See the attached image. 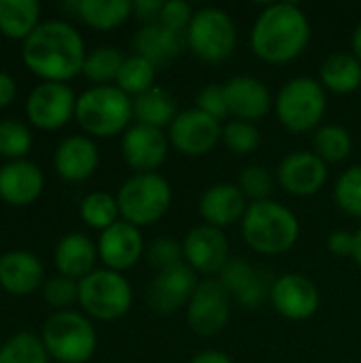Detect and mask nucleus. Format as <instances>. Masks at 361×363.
Here are the masks:
<instances>
[{
  "label": "nucleus",
  "instance_id": "obj_1",
  "mask_svg": "<svg viewBox=\"0 0 361 363\" xmlns=\"http://www.w3.org/2000/svg\"><path fill=\"white\" fill-rule=\"evenodd\" d=\"M85 57L83 36L64 19L40 21L21 45L23 64L43 81L66 83L77 74H83Z\"/></svg>",
  "mask_w": 361,
  "mask_h": 363
},
{
  "label": "nucleus",
  "instance_id": "obj_2",
  "mask_svg": "<svg viewBox=\"0 0 361 363\" xmlns=\"http://www.w3.org/2000/svg\"><path fill=\"white\" fill-rule=\"evenodd\" d=\"M311 43V19L296 2H272L260 11L249 32V47L266 64H289Z\"/></svg>",
  "mask_w": 361,
  "mask_h": 363
},
{
  "label": "nucleus",
  "instance_id": "obj_3",
  "mask_svg": "<svg viewBox=\"0 0 361 363\" xmlns=\"http://www.w3.org/2000/svg\"><path fill=\"white\" fill-rule=\"evenodd\" d=\"M240 232L249 249L255 253L283 255L296 247L300 238V221L291 208L270 198L249 204L240 221Z\"/></svg>",
  "mask_w": 361,
  "mask_h": 363
},
{
  "label": "nucleus",
  "instance_id": "obj_4",
  "mask_svg": "<svg viewBox=\"0 0 361 363\" xmlns=\"http://www.w3.org/2000/svg\"><path fill=\"white\" fill-rule=\"evenodd\" d=\"M74 119L89 136L123 134L134 119L132 98L117 85H94L77 98Z\"/></svg>",
  "mask_w": 361,
  "mask_h": 363
},
{
  "label": "nucleus",
  "instance_id": "obj_5",
  "mask_svg": "<svg viewBox=\"0 0 361 363\" xmlns=\"http://www.w3.org/2000/svg\"><path fill=\"white\" fill-rule=\"evenodd\" d=\"M328 111V91L313 77L289 79L274 98V113L281 125L294 134L315 132Z\"/></svg>",
  "mask_w": 361,
  "mask_h": 363
},
{
  "label": "nucleus",
  "instance_id": "obj_6",
  "mask_svg": "<svg viewBox=\"0 0 361 363\" xmlns=\"http://www.w3.org/2000/svg\"><path fill=\"white\" fill-rule=\"evenodd\" d=\"M40 340L49 357L60 363H87L98 349L94 323L77 311H55L47 317Z\"/></svg>",
  "mask_w": 361,
  "mask_h": 363
},
{
  "label": "nucleus",
  "instance_id": "obj_7",
  "mask_svg": "<svg viewBox=\"0 0 361 363\" xmlns=\"http://www.w3.org/2000/svg\"><path fill=\"white\" fill-rule=\"evenodd\" d=\"M117 204L123 221L136 228H149L170 211L172 187L160 172L132 174L119 187Z\"/></svg>",
  "mask_w": 361,
  "mask_h": 363
},
{
  "label": "nucleus",
  "instance_id": "obj_8",
  "mask_svg": "<svg viewBox=\"0 0 361 363\" xmlns=\"http://www.w3.org/2000/svg\"><path fill=\"white\" fill-rule=\"evenodd\" d=\"M132 285L121 272L96 268L79 281V306L96 321L121 319L132 308Z\"/></svg>",
  "mask_w": 361,
  "mask_h": 363
},
{
  "label": "nucleus",
  "instance_id": "obj_9",
  "mask_svg": "<svg viewBox=\"0 0 361 363\" xmlns=\"http://www.w3.org/2000/svg\"><path fill=\"white\" fill-rule=\"evenodd\" d=\"M238 43L236 23L228 11L217 6H204L194 13V19L185 32L187 49L202 62H226Z\"/></svg>",
  "mask_w": 361,
  "mask_h": 363
},
{
  "label": "nucleus",
  "instance_id": "obj_10",
  "mask_svg": "<svg viewBox=\"0 0 361 363\" xmlns=\"http://www.w3.org/2000/svg\"><path fill=\"white\" fill-rule=\"evenodd\" d=\"M230 313L232 296L217 279H204L198 283V289L185 308V321L196 336L211 338L226 330Z\"/></svg>",
  "mask_w": 361,
  "mask_h": 363
},
{
  "label": "nucleus",
  "instance_id": "obj_11",
  "mask_svg": "<svg viewBox=\"0 0 361 363\" xmlns=\"http://www.w3.org/2000/svg\"><path fill=\"white\" fill-rule=\"evenodd\" d=\"M170 147L187 157L209 155L219 143L223 134V123L209 117L198 108L181 111L170 128L166 130Z\"/></svg>",
  "mask_w": 361,
  "mask_h": 363
},
{
  "label": "nucleus",
  "instance_id": "obj_12",
  "mask_svg": "<svg viewBox=\"0 0 361 363\" xmlns=\"http://www.w3.org/2000/svg\"><path fill=\"white\" fill-rule=\"evenodd\" d=\"M183 262L204 279H217L223 266L230 262V240L223 230L213 225L191 228L183 240Z\"/></svg>",
  "mask_w": 361,
  "mask_h": 363
},
{
  "label": "nucleus",
  "instance_id": "obj_13",
  "mask_svg": "<svg viewBox=\"0 0 361 363\" xmlns=\"http://www.w3.org/2000/svg\"><path fill=\"white\" fill-rule=\"evenodd\" d=\"M74 111L77 96L68 83L43 81L26 100V115L30 123L40 130H57L66 125L74 117Z\"/></svg>",
  "mask_w": 361,
  "mask_h": 363
},
{
  "label": "nucleus",
  "instance_id": "obj_14",
  "mask_svg": "<svg viewBox=\"0 0 361 363\" xmlns=\"http://www.w3.org/2000/svg\"><path fill=\"white\" fill-rule=\"evenodd\" d=\"M198 274L183 262L168 270L155 272L147 287V304L153 313L172 315L187 308L198 289Z\"/></svg>",
  "mask_w": 361,
  "mask_h": 363
},
{
  "label": "nucleus",
  "instance_id": "obj_15",
  "mask_svg": "<svg viewBox=\"0 0 361 363\" xmlns=\"http://www.w3.org/2000/svg\"><path fill=\"white\" fill-rule=\"evenodd\" d=\"M270 304L287 321H306L319 311L321 294L309 277L289 272L272 283Z\"/></svg>",
  "mask_w": 361,
  "mask_h": 363
},
{
  "label": "nucleus",
  "instance_id": "obj_16",
  "mask_svg": "<svg viewBox=\"0 0 361 363\" xmlns=\"http://www.w3.org/2000/svg\"><path fill=\"white\" fill-rule=\"evenodd\" d=\"M170 151L168 134L160 128L132 123L121 136V155L134 174L157 172Z\"/></svg>",
  "mask_w": 361,
  "mask_h": 363
},
{
  "label": "nucleus",
  "instance_id": "obj_17",
  "mask_svg": "<svg viewBox=\"0 0 361 363\" xmlns=\"http://www.w3.org/2000/svg\"><path fill=\"white\" fill-rule=\"evenodd\" d=\"M328 164L313 151H294L277 168L279 185L296 198H311L328 183Z\"/></svg>",
  "mask_w": 361,
  "mask_h": 363
},
{
  "label": "nucleus",
  "instance_id": "obj_18",
  "mask_svg": "<svg viewBox=\"0 0 361 363\" xmlns=\"http://www.w3.org/2000/svg\"><path fill=\"white\" fill-rule=\"evenodd\" d=\"M223 94L228 102V113L232 119L257 123L274 106L268 85L251 74H236L223 83Z\"/></svg>",
  "mask_w": 361,
  "mask_h": 363
},
{
  "label": "nucleus",
  "instance_id": "obj_19",
  "mask_svg": "<svg viewBox=\"0 0 361 363\" xmlns=\"http://www.w3.org/2000/svg\"><path fill=\"white\" fill-rule=\"evenodd\" d=\"M96 247H98V257L102 259L104 268L115 270V272H123L136 266L147 249L140 228L123 219H119L109 230L100 232Z\"/></svg>",
  "mask_w": 361,
  "mask_h": 363
},
{
  "label": "nucleus",
  "instance_id": "obj_20",
  "mask_svg": "<svg viewBox=\"0 0 361 363\" xmlns=\"http://www.w3.org/2000/svg\"><path fill=\"white\" fill-rule=\"evenodd\" d=\"M249 200L236 183H215L198 200V213L206 225L226 230L243 221Z\"/></svg>",
  "mask_w": 361,
  "mask_h": 363
},
{
  "label": "nucleus",
  "instance_id": "obj_21",
  "mask_svg": "<svg viewBox=\"0 0 361 363\" xmlns=\"http://www.w3.org/2000/svg\"><path fill=\"white\" fill-rule=\"evenodd\" d=\"M100 164V151L89 136L70 134L62 138L53 153L55 172L70 183H81L89 179Z\"/></svg>",
  "mask_w": 361,
  "mask_h": 363
},
{
  "label": "nucleus",
  "instance_id": "obj_22",
  "mask_svg": "<svg viewBox=\"0 0 361 363\" xmlns=\"http://www.w3.org/2000/svg\"><path fill=\"white\" fill-rule=\"evenodd\" d=\"M45 189L43 170L30 160H13L0 166V200L11 206L32 204Z\"/></svg>",
  "mask_w": 361,
  "mask_h": 363
},
{
  "label": "nucleus",
  "instance_id": "obj_23",
  "mask_svg": "<svg viewBox=\"0 0 361 363\" xmlns=\"http://www.w3.org/2000/svg\"><path fill=\"white\" fill-rule=\"evenodd\" d=\"M43 262L26 249L0 255V287L11 296H28L43 287Z\"/></svg>",
  "mask_w": 361,
  "mask_h": 363
},
{
  "label": "nucleus",
  "instance_id": "obj_24",
  "mask_svg": "<svg viewBox=\"0 0 361 363\" xmlns=\"http://www.w3.org/2000/svg\"><path fill=\"white\" fill-rule=\"evenodd\" d=\"M185 34L162 23L143 26L134 34V53L149 60L155 68H164L185 51Z\"/></svg>",
  "mask_w": 361,
  "mask_h": 363
},
{
  "label": "nucleus",
  "instance_id": "obj_25",
  "mask_svg": "<svg viewBox=\"0 0 361 363\" xmlns=\"http://www.w3.org/2000/svg\"><path fill=\"white\" fill-rule=\"evenodd\" d=\"M96 259L98 247L83 232H70L62 236L53 253L57 272L72 281H81L87 274H91L96 270Z\"/></svg>",
  "mask_w": 361,
  "mask_h": 363
},
{
  "label": "nucleus",
  "instance_id": "obj_26",
  "mask_svg": "<svg viewBox=\"0 0 361 363\" xmlns=\"http://www.w3.org/2000/svg\"><path fill=\"white\" fill-rule=\"evenodd\" d=\"M319 83L326 91L349 96L361 89V62L351 51L330 53L319 68Z\"/></svg>",
  "mask_w": 361,
  "mask_h": 363
},
{
  "label": "nucleus",
  "instance_id": "obj_27",
  "mask_svg": "<svg viewBox=\"0 0 361 363\" xmlns=\"http://www.w3.org/2000/svg\"><path fill=\"white\" fill-rule=\"evenodd\" d=\"M132 108H134V123H143L160 130L170 128V123L179 115L174 96L157 85L132 98Z\"/></svg>",
  "mask_w": 361,
  "mask_h": 363
},
{
  "label": "nucleus",
  "instance_id": "obj_28",
  "mask_svg": "<svg viewBox=\"0 0 361 363\" xmlns=\"http://www.w3.org/2000/svg\"><path fill=\"white\" fill-rule=\"evenodd\" d=\"M40 4L36 0H0V34L26 40L40 26Z\"/></svg>",
  "mask_w": 361,
  "mask_h": 363
},
{
  "label": "nucleus",
  "instance_id": "obj_29",
  "mask_svg": "<svg viewBox=\"0 0 361 363\" xmlns=\"http://www.w3.org/2000/svg\"><path fill=\"white\" fill-rule=\"evenodd\" d=\"M74 11L89 28L96 30H115L132 17L130 0H79Z\"/></svg>",
  "mask_w": 361,
  "mask_h": 363
},
{
  "label": "nucleus",
  "instance_id": "obj_30",
  "mask_svg": "<svg viewBox=\"0 0 361 363\" xmlns=\"http://www.w3.org/2000/svg\"><path fill=\"white\" fill-rule=\"evenodd\" d=\"M353 151L351 132L336 123L319 125L313 132V153L319 155L326 164H340Z\"/></svg>",
  "mask_w": 361,
  "mask_h": 363
},
{
  "label": "nucleus",
  "instance_id": "obj_31",
  "mask_svg": "<svg viewBox=\"0 0 361 363\" xmlns=\"http://www.w3.org/2000/svg\"><path fill=\"white\" fill-rule=\"evenodd\" d=\"M126 55L113 45L94 47L83 64V74L96 85H113L121 70Z\"/></svg>",
  "mask_w": 361,
  "mask_h": 363
},
{
  "label": "nucleus",
  "instance_id": "obj_32",
  "mask_svg": "<svg viewBox=\"0 0 361 363\" xmlns=\"http://www.w3.org/2000/svg\"><path fill=\"white\" fill-rule=\"evenodd\" d=\"M79 215L85 225L104 232L121 219L117 196H111L106 191H91L81 200Z\"/></svg>",
  "mask_w": 361,
  "mask_h": 363
},
{
  "label": "nucleus",
  "instance_id": "obj_33",
  "mask_svg": "<svg viewBox=\"0 0 361 363\" xmlns=\"http://www.w3.org/2000/svg\"><path fill=\"white\" fill-rule=\"evenodd\" d=\"M155 77H157V68L149 60L134 53L123 60L115 85L121 91H126L130 98H136V96L149 91L151 87H155Z\"/></svg>",
  "mask_w": 361,
  "mask_h": 363
},
{
  "label": "nucleus",
  "instance_id": "obj_34",
  "mask_svg": "<svg viewBox=\"0 0 361 363\" xmlns=\"http://www.w3.org/2000/svg\"><path fill=\"white\" fill-rule=\"evenodd\" d=\"M0 363H49V353L38 336L19 332L0 347Z\"/></svg>",
  "mask_w": 361,
  "mask_h": 363
},
{
  "label": "nucleus",
  "instance_id": "obj_35",
  "mask_svg": "<svg viewBox=\"0 0 361 363\" xmlns=\"http://www.w3.org/2000/svg\"><path fill=\"white\" fill-rule=\"evenodd\" d=\"M32 132L30 128L13 117L0 119V155L13 160H26L28 151L32 149Z\"/></svg>",
  "mask_w": 361,
  "mask_h": 363
},
{
  "label": "nucleus",
  "instance_id": "obj_36",
  "mask_svg": "<svg viewBox=\"0 0 361 363\" xmlns=\"http://www.w3.org/2000/svg\"><path fill=\"white\" fill-rule=\"evenodd\" d=\"M334 200L343 213L361 219V166L345 170L334 185Z\"/></svg>",
  "mask_w": 361,
  "mask_h": 363
},
{
  "label": "nucleus",
  "instance_id": "obj_37",
  "mask_svg": "<svg viewBox=\"0 0 361 363\" xmlns=\"http://www.w3.org/2000/svg\"><path fill=\"white\" fill-rule=\"evenodd\" d=\"M221 143L236 155H249L262 145V134L255 123L230 119L223 125Z\"/></svg>",
  "mask_w": 361,
  "mask_h": 363
},
{
  "label": "nucleus",
  "instance_id": "obj_38",
  "mask_svg": "<svg viewBox=\"0 0 361 363\" xmlns=\"http://www.w3.org/2000/svg\"><path fill=\"white\" fill-rule=\"evenodd\" d=\"M236 185L240 187V191L245 194V198L251 202H264L270 200L272 196V187H274V179L270 174V170L262 164H251L247 168L240 170Z\"/></svg>",
  "mask_w": 361,
  "mask_h": 363
},
{
  "label": "nucleus",
  "instance_id": "obj_39",
  "mask_svg": "<svg viewBox=\"0 0 361 363\" xmlns=\"http://www.w3.org/2000/svg\"><path fill=\"white\" fill-rule=\"evenodd\" d=\"M257 270L243 257H230V262L223 266V270L219 272L217 281L226 287V291L232 296V300L240 298L257 279Z\"/></svg>",
  "mask_w": 361,
  "mask_h": 363
},
{
  "label": "nucleus",
  "instance_id": "obj_40",
  "mask_svg": "<svg viewBox=\"0 0 361 363\" xmlns=\"http://www.w3.org/2000/svg\"><path fill=\"white\" fill-rule=\"evenodd\" d=\"M145 257L149 266L155 268V272H162L183 264V245L170 236H162L145 249Z\"/></svg>",
  "mask_w": 361,
  "mask_h": 363
},
{
  "label": "nucleus",
  "instance_id": "obj_41",
  "mask_svg": "<svg viewBox=\"0 0 361 363\" xmlns=\"http://www.w3.org/2000/svg\"><path fill=\"white\" fill-rule=\"evenodd\" d=\"M43 298L55 311H70L74 302H79V281L68 277H51L43 283Z\"/></svg>",
  "mask_w": 361,
  "mask_h": 363
},
{
  "label": "nucleus",
  "instance_id": "obj_42",
  "mask_svg": "<svg viewBox=\"0 0 361 363\" xmlns=\"http://www.w3.org/2000/svg\"><path fill=\"white\" fill-rule=\"evenodd\" d=\"M196 108L202 111V113H206L209 117H213L217 121L228 119L230 113H228V102H226L223 85L211 83V85L202 87L198 91V98H196Z\"/></svg>",
  "mask_w": 361,
  "mask_h": 363
},
{
  "label": "nucleus",
  "instance_id": "obj_43",
  "mask_svg": "<svg viewBox=\"0 0 361 363\" xmlns=\"http://www.w3.org/2000/svg\"><path fill=\"white\" fill-rule=\"evenodd\" d=\"M194 9L185 2V0H166L164 6H162V15H160V23L174 30V32H181L185 34L191 19H194Z\"/></svg>",
  "mask_w": 361,
  "mask_h": 363
},
{
  "label": "nucleus",
  "instance_id": "obj_44",
  "mask_svg": "<svg viewBox=\"0 0 361 363\" xmlns=\"http://www.w3.org/2000/svg\"><path fill=\"white\" fill-rule=\"evenodd\" d=\"M270 287H272V283L268 285L266 279L260 274V277L255 279V283H253L240 298H236V302H238L245 311H255V308H260L266 300H270Z\"/></svg>",
  "mask_w": 361,
  "mask_h": 363
},
{
  "label": "nucleus",
  "instance_id": "obj_45",
  "mask_svg": "<svg viewBox=\"0 0 361 363\" xmlns=\"http://www.w3.org/2000/svg\"><path fill=\"white\" fill-rule=\"evenodd\" d=\"M162 6H164V0H136V2H132V15L143 26L160 23Z\"/></svg>",
  "mask_w": 361,
  "mask_h": 363
},
{
  "label": "nucleus",
  "instance_id": "obj_46",
  "mask_svg": "<svg viewBox=\"0 0 361 363\" xmlns=\"http://www.w3.org/2000/svg\"><path fill=\"white\" fill-rule=\"evenodd\" d=\"M353 247H355V232L336 230L328 238V249L336 257H353Z\"/></svg>",
  "mask_w": 361,
  "mask_h": 363
},
{
  "label": "nucleus",
  "instance_id": "obj_47",
  "mask_svg": "<svg viewBox=\"0 0 361 363\" xmlns=\"http://www.w3.org/2000/svg\"><path fill=\"white\" fill-rule=\"evenodd\" d=\"M15 94H17L15 79L9 72L0 70V108L9 106L15 100Z\"/></svg>",
  "mask_w": 361,
  "mask_h": 363
},
{
  "label": "nucleus",
  "instance_id": "obj_48",
  "mask_svg": "<svg viewBox=\"0 0 361 363\" xmlns=\"http://www.w3.org/2000/svg\"><path fill=\"white\" fill-rule=\"evenodd\" d=\"M189 363H234V359L228 353H223V351L206 349V351H200L198 355H194Z\"/></svg>",
  "mask_w": 361,
  "mask_h": 363
},
{
  "label": "nucleus",
  "instance_id": "obj_49",
  "mask_svg": "<svg viewBox=\"0 0 361 363\" xmlns=\"http://www.w3.org/2000/svg\"><path fill=\"white\" fill-rule=\"evenodd\" d=\"M351 53L361 62V21L357 23V28L353 30V36H351Z\"/></svg>",
  "mask_w": 361,
  "mask_h": 363
},
{
  "label": "nucleus",
  "instance_id": "obj_50",
  "mask_svg": "<svg viewBox=\"0 0 361 363\" xmlns=\"http://www.w3.org/2000/svg\"><path fill=\"white\" fill-rule=\"evenodd\" d=\"M361 268V228L355 230V247H353V257H351Z\"/></svg>",
  "mask_w": 361,
  "mask_h": 363
},
{
  "label": "nucleus",
  "instance_id": "obj_51",
  "mask_svg": "<svg viewBox=\"0 0 361 363\" xmlns=\"http://www.w3.org/2000/svg\"><path fill=\"white\" fill-rule=\"evenodd\" d=\"M0 36H2V34H0Z\"/></svg>",
  "mask_w": 361,
  "mask_h": 363
}]
</instances>
